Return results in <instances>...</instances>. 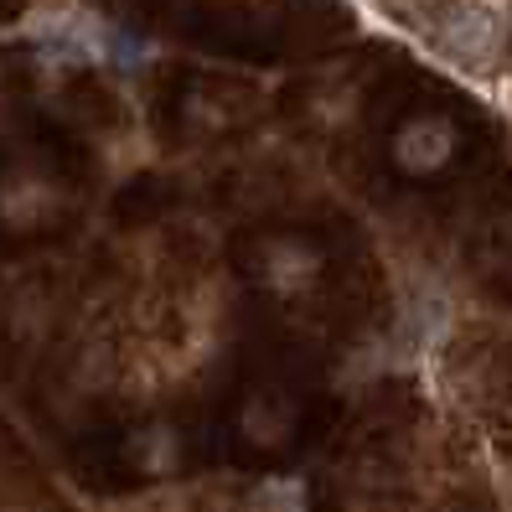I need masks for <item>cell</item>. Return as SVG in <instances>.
<instances>
[{
	"instance_id": "obj_5",
	"label": "cell",
	"mask_w": 512,
	"mask_h": 512,
	"mask_svg": "<svg viewBox=\"0 0 512 512\" xmlns=\"http://www.w3.org/2000/svg\"><path fill=\"white\" fill-rule=\"evenodd\" d=\"M249 507H254V512H306V481H295V476L264 481Z\"/></svg>"
},
{
	"instance_id": "obj_6",
	"label": "cell",
	"mask_w": 512,
	"mask_h": 512,
	"mask_svg": "<svg viewBox=\"0 0 512 512\" xmlns=\"http://www.w3.org/2000/svg\"><path fill=\"white\" fill-rule=\"evenodd\" d=\"M140 445H145V466H150V471H166L171 456H176V450H171V430H150Z\"/></svg>"
},
{
	"instance_id": "obj_2",
	"label": "cell",
	"mask_w": 512,
	"mask_h": 512,
	"mask_svg": "<svg viewBox=\"0 0 512 512\" xmlns=\"http://www.w3.org/2000/svg\"><path fill=\"white\" fill-rule=\"evenodd\" d=\"M450 150H456V130L445 119H409L394 140V156L404 171H440L450 161Z\"/></svg>"
},
{
	"instance_id": "obj_3",
	"label": "cell",
	"mask_w": 512,
	"mask_h": 512,
	"mask_svg": "<svg viewBox=\"0 0 512 512\" xmlns=\"http://www.w3.org/2000/svg\"><path fill=\"white\" fill-rule=\"evenodd\" d=\"M445 331H450L445 295H440V290H419V295L409 300V311H404V326H399L404 352H430V347H440Z\"/></svg>"
},
{
	"instance_id": "obj_1",
	"label": "cell",
	"mask_w": 512,
	"mask_h": 512,
	"mask_svg": "<svg viewBox=\"0 0 512 512\" xmlns=\"http://www.w3.org/2000/svg\"><path fill=\"white\" fill-rule=\"evenodd\" d=\"M502 26H507L502 0H450L440 11L435 42L456 68L481 73V68H492L497 52H502Z\"/></svg>"
},
{
	"instance_id": "obj_4",
	"label": "cell",
	"mask_w": 512,
	"mask_h": 512,
	"mask_svg": "<svg viewBox=\"0 0 512 512\" xmlns=\"http://www.w3.org/2000/svg\"><path fill=\"white\" fill-rule=\"evenodd\" d=\"M264 264H269V280H275L280 290H300L311 280V269H316V259L306 249H295V244H275Z\"/></svg>"
}]
</instances>
